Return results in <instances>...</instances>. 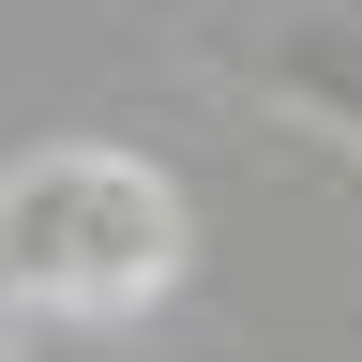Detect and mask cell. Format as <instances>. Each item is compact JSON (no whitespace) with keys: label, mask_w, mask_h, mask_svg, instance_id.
<instances>
[{"label":"cell","mask_w":362,"mask_h":362,"mask_svg":"<svg viewBox=\"0 0 362 362\" xmlns=\"http://www.w3.org/2000/svg\"><path fill=\"white\" fill-rule=\"evenodd\" d=\"M197 272V197L181 166L121 151V136H45L0 166V302L76 317V332H136Z\"/></svg>","instance_id":"1"}]
</instances>
